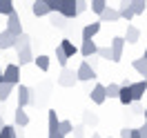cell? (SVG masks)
Masks as SVG:
<instances>
[{
    "label": "cell",
    "mask_w": 147,
    "mask_h": 138,
    "mask_svg": "<svg viewBox=\"0 0 147 138\" xmlns=\"http://www.w3.org/2000/svg\"><path fill=\"white\" fill-rule=\"evenodd\" d=\"M76 83H78V71L63 67V71L58 76V85H60V87H74Z\"/></svg>",
    "instance_id": "cell-3"
},
{
    "label": "cell",
    "mask_w": 147,
    "mask_h": 138,
    "mask_svg": "<svg viewBox=\"0 0 147 138\" xmlns=\"http://www.w3.org/2000/svg\"><path fill=\"white\" fill-rule=\"evenodd\" d=\"M31 13L38 16V18H42V16H49V13H51V7L47 5L45 0H34V5H31Z\"/></svg>",
    "instance_id": "cell-10"
},
{
    "label": "cell",
    "mask_w": 147,
    "mask_h": 138,
    "mask_svg": "<svg viewBox=\"0 0 147 138\" xmlns=\"http://www.w3.org/2000/svg\"><path fill=\"white\" fill-rule=\"evenodd\" d=\"M80 54L85 56V58H92V56L98 54V47H96V42L94 40H83V45H80Z\"/></svg>",
    "instance_id": "cell-17"
},
{
    "label": "cell",
    "mask_w": 147,
    "mask_h": 138,
    "mask_svg": "<svg viewBox=\"0 0 147 138\" xmlns=\"http://www.w3.org/2000/svg\"><path fill=\"white\" fill-rule=\"evenodd\" d=\"M13 9V0H0V16H9Z\"/></svg>",
    "instance_id": "cell-26"
},
{
    "label": "cell",
    "mask_w": 147,
    "mask_h": 138,
    "mask_svg": "<svg viewBox=\"0 0 147 138\" xmlns=\"http://www.w3.org/2000/svg\"><path fill=\"white\" fill-rule=\"evenodd\" d=\"M143 58H147V49H145V54H143Z\"/></svg>",
    "instance_id": "cell-48"
},
{
    "label": "cell",
    "mask_w": 147,
    "mask_h": 138,
    "mask_svg": "<svg viewBox=\"0 0 147 138\" xmlns=\"http://www.w3.org/2000/svg\"><path fill=\"white\" fill-rule=\"evenodd\" d=\"M2 129H5V120H2V116H0V134H2Z\"/></svg>",
    "instance_id": "cell-45"
},
{
    "label": "cell",
    "mask_w": 147,
    "mask_h": 138,
    "mask_svg": "<svg viewBox=\"0 0 147 138\" xmlns=\"http://www.w3.org/2000/svg\"><path fill=\"white\" fill-rule=\"evenodd\" d=\"M145 123H147V107H145Z\"/></svg>",
    "instance_id": "cell-47"
},
{
    "label": "cell",
    "mask_w": 147,
    "mask_h": 138,
    "mask_svg": "<svg viewBox=\"0 0 147 138\" xmlns=\"http://www.w3.org/2000/svg\"><path fill=\"white\" fill-rule=\"evenodd\" d=\"M36 65H38V69L40 71H49V56H36Z\"/></svg>",
    "instance_id": "cell-30"
},
{
    "label": "cell",
    "mask_w": 147,
    "mask_h": 138,
    "mask_svg": "<svg viewBox=\"0 0 147 138\" xmlns=\"http://www.w3.org/2000/svg\"><path fill=\"white\" fill-rule=\"evenodd\" d=\"M7 29H9L11 34H13V36H20V34H22V25H20V16L18 13H16V11H11L9 16H7Z\"/></svg>",
    "instance_id": "cell-8"
},
{
    "label": "cell",
    "mask_w": 147,
    "mask_h": 138,
    "mask_svg": "<svg viewBox=\"0 0 147 138\" xmlns=\"http://www.w3.org/2000/svg\"><path fill=\"white\" fill-rule=\"evenodd\" d=\"M131 92H134V100H140L147 92V78L138 80V83H131Z\"/></svg>",
    "instance_id": "cell-16"
},
{
    "label": "cell",
    "mask_w": 147,
    "mask_h": 138,
    "mask_svg": "<svg viewBox=\"0 0 147 138\" xmlns=\"http://www.w3.org/2000/svg\"><path fill=\"white\" fill-rule=\"evenodd\" d=\"M120 89H123V85L109 83V85H107V98H118V96H120Z\"/></svg>",
    "instance_id": "cell-29"
},
{
    "label": "cell",
    "mask_w": 147,
    "mask_h": 138,
    "mask_svg": "<svg viewBox=\"0 0 147 138\" xmlns=\"http://www.w3.org/2000/svg\"><path fill=\"white\" fill-rule=\"evenodd\" d=\"M45 2H47V5H49V2H51V0H45Z\"/></svg>",
    "instance_id": "cell-49"
},
{
    "label": "cell",
    "mask_w": 147,
    "mask_h": 138,
    "mask_svg": "<svg viewBox=\"0 0 147 138\" xmlns=\"http://www.w3.org/2000/svg\"><path fill=\"white\" fill-rule=\"evenodd\" d=\"M0 138H18V134H16V125H5Z\"/></svg>",
    "instance_id": "cell-32"
},
{
    "label": "cell",
    "mask_w": 147,
    "mask_h": 138,
    "mask_svg": "<svg viewBox=\"0 0 147 138\" xmlns=\"http://www.w3.org/2000/svg\"><path fill=\"white\" fill-rule=\"evenodd\" d=\"M98 58H114V51H111V45L109 47H98Z\"/></svg>",
    "instance_id": "cell-34"
},
{
    "label": "cell",
    "mask_w": 147,
    "mask_h": 138,
    "mask_svg": "<svg viewBox=\"0 0 147 138\" xmlns=\"http://www.w3.org/2000/svg\"><path fill=\"white\" fill-rule=\"evenodd\" d=\"M76 71H78V80H80V83H89V80H94V78H96V67H94L89 60L80 63Z\"/></svg>",
    "instance_id": "cell-1"
},
{
    "label": "cell",
    "mask_w": 147,
    "mask_h": 138,
    "mask_svg": "<svg viewBox=\"0 0 147 138\" xmlns=\"http://www.w3.org/2000/svg\"><path fill=\"white\" fill-rule=\"evenodd\" d=\"M16 96H18V107L34 105V92L29 89L27 85H18V87H16Z\"/></svg>",
    "instance_id": "cell-2"
},
{
    "label": "cell",
    "mask_w": 147,
    "mask_h": 138,
    "mask_svg": "<svg viewBox=\"0 0 147 138\" xmlns=\"http://www.w3.org/2000/svg\"><path fill=\"white\" fill-rule=\"evenodd\" d=\"M13 45H16V36L9 29H2L0 31V49H11Z\"/></svg>",
    "instance_id": "cell-12"
},
{
    "label": "cell",
    "mask_w": 147,
    "mask_h": 138,
    "mask_svg": "<svg viewBox=\"0 0 147 138\" xmlns=\"http://www.w3.org/2000/svg\"><path fill=\"white\" fill-rule=\"evenodd\" d=\"M120 138H131V129L123 127V129H120Z\"/></svg>",
    "instance_id": "cell-39"
},
{
    "label": "cell",
    "mask_w": 147,
    "mask_h": 138,
    "mask_svg": "<svg viewBox=\"0 0 147 138\" xmlns=\"http://www.w3.org/2000/svg\"><path fill=\"white\" fill-rule=\"evenodd\" d=\"M16 87H18V85H11V83H5V80H2V83H0V100L5 102L11 96V92H13Z\"/></svg>",
    "instance_id": "cell-23"
},
{
    "label": "cell",
    "mask_w": 147,
    "mask_h": 138,
    "mask_svg": "<svg viewBox=\"0 0 147 138\" xmlns=\"http://www.w3.org/2000/svg\"><path fill=\"white\" fill-rule=\"evenodd\" d=\"M123 16H120L118 9H111V7H107V9L100 13V22H116V20H120Z\"/></svg>",
    "instance_id": "cell-18"
},
{
    "label": "cell",
    "mask_w": 147,
    "mask_h": 138,
    "mask_svg": "<svg viewBox=\"0 0 147 138\" xmlns=\"http://www.w3.org/2000/svg\"><path fill=\"white\" fill-rule=\"evenodd\" d=\"M125 9H131V0H120V9L118 11H125Z\"/></svg>",
    "instance_id": "cell-38"
},
{
    "label": "cell",
    "mask_w": 147,
    "mask_h": 138,
    "mask_svg": "<svg viewBox=\"0 0 147 138\" xmlns=\"http://www.w3.org/2000/svg\"><path fill=\"white\" fill-rule=\"evenodd\" d=\"M131 114H145V109L140 107V100H134V102H131Z\"/></svg>",
    "instance_id": "cell-37"
},
{
    "label": "cell",
    "mask_w": 147,
    "mask_h": 138,
    "mask_svg": "<svg viewBox=\"0 0 147 138\" xmlns=\"http://www.w3.org/2000/svg\"><path fill=\"white\" fill-rule=\"evenodd\" d=\"M89 98H92V102H96V105H102V102L107 100V87L105 85H94L92 92H89Z\"/></svg>",
    "instance_id": "cell-5"
},
{
    "label": "cell",
    "mask_w": 147,
    "mask_h": 138,
    "mask_svg": "<svg viewBox=\"0 0 147 138\" xmlns=\"http://www.w3.org/2000/svg\"><path fill=\"white\" fill-rule=\"evenodd\" d=\"M92 138H100V136H98V134H92Z\"/></svg>",
    "instance_id": "cell-46"
},
{
    "label": "cell",
    "mask_w": 147,
    "mask_h": 138,
    "mask_svg": "<svg viewBox=\"0 0 147 138\" xmlns=\"http://www.w3.org/2000/svg\"><path fill=\"white\" fill-rule=\"evenodd\" d=\"M47 131H49V134H58V131H60V118H58L56 109L47 111Z\"/></svg>",
    "instance_id": "cell-7"
},
{
    "label": "cell",
    "mask_w": 147,
    "mask_h": 138,
    "mask_svg": "<svg viewBox=\"0 0 147 138\" xmlns=\"http://www.w3.org/2000/svg\"><path fill=\"white\" fill-rule=\"evenodd\" d=\"M31 42H34V40H31V36L22 31L20 36H16V45H13V49H16V51H20V49H27V47H31Z\"/></svg>",
    "instance_id": "cell-20"
},
{
    "label": "cell",
    "mask_w": 147,
    "mask_h": 138,
    "mask_svg": "<svg viewBox=\"0 0 147 138\" xmlns=\"http://www.w3.org/2000/svg\"><path fill=\"white\" fill-rule=\"evenodd\" d=\"M74 138H85V123L74 127Z\"/></svg>",
    "instance_id": "cell-35"
},
{
    "label": "cell",
    "mask_w": 147,
    "mask_h": 138,
    "mask_svg": "<svg viewBox=\"0 0 147 138\" xmlns=\"http://www.w3.org/2000/svg\"><path fill=\"white\" fill-rule=\"evenodd\" d=\"M125 40H127L129 45L138 42V40H140V31H138L134 25H127V31H125Z\"/></svg>",
    "instance_id": "cell-21"
},
{
    "label": "cell",
    "mask_w": 147,
    "mask_h": 138,
    "mask_svg": "<svg viewBox=\"0 0 147 138\" xmlns=\"http://www.w3.org/2000/svg\"><path fill=\"white\" fill-rule=\"evenodd\" d=\"M131 138H143V134H140V127H138V129H131Z\"/></svg>",
    "instance_id": "cell-40"
},
{
    "label": "cell",
    "mask_w": 147,
    "mask_h": 138,
    "mask_svg": "<svg viewBox=\"0 0 147 138\" xmlns=\"http://www.w3.org/2000/svg\"><path fill=\"white\" fill-rule=\"evenodd\" d=\"M98 31H100V20H98V22H87L80 34H83V40H94V36H96Z\"/></svg>",
    "instance_id": "cell-11"
},
{
    "label": "cell",
    "mask_w": 147,
    "mask_h": 138,
    "mask_svg": "<svg viewBox=\"0 0 147 138\" xmlns=\"http://www.w3.org/2000/svg\"><path fill=\"white\" fill-rule=\"evenodd\" d=\"M131 9H134V13H136V16L145 13V9H147V0H131Z\"/></svg>",
    "instance_id": "cell-27"
},
{
    "label": "cell",
    "mask_w": 147,
    "mask_h": 138,
    "mask_svg": "<svg viewBox=\"0 0 147 138\" xmlns=\"http://www.w3.org/2000/svg\"><path fill=\"white\" fill-rule=\"evenodd\" d=\"M47 138H65V134H60V131H58V134H49Z\"/></svg>",
    "instance_id": "cell-43"
},
{
    "label": "cell",
    "mask_w": 147,
    "mask_h": 138,
    "mask_svg": "<svg viewBox=\"0 0 147 138\" xmlns=\"http://www.w3.org/2000/svg\"><path fill=\"white\" fill-rule=\"evenodd\" d=\"M5 80V71H2V63H0V83Z\"/></svg>",
    "instance_id": "cell-44"
},
{
    "label": "cell",
    "mask_w": 147,
    "mask_h": 138,
    "mask_svg": "<svg viewBox=\"0 0 147 138\" xmlns=\"http://www.w3.org/2000/svg\"><path fill=\"white\" fill-rule=\"evenodd\" d=\"M67 20H69V18H65L60 11H54V13H49V22H51L56 29H65V27H67Z\"/></svg>",
    "instance_id": "cell-19"
},
{
    "label": "cell",
    "mask_w": 147,
    "mask_h": 138,
    "mask_svg": "<svg viewBox=\"0 0 147 138\" xmlns=\"http://www.w3.org/2000/svg\"><path fill=\"white\" fill-rule=\"evenodd\" d=\"M5 83L20 85V67L16 63H9L7 67H5Z\"/></svg>",
    "instance_id": "cell-4"
},
{
    "label": "cell",
    "mask_w": 147,
    "mask_h": 138,
    "mask_svg": "<svg viewBox=\"0 0 147 138\" xmlns=\"http://www.w3.org/2000/svg\"><path fill=\"white\" fill-rule=\"evenodd\" d=\"M76 7H78V13H85L89 9V2L87 0H76Z\"/></svg>",
    "instance_id": "cell-36"
},
{
    "label": "cell",
    "mask_w": 147,
    "mask_h": 138,
    "mask_svg": "<svg viewBox=\"0 0 147 138\" xmlns=\"http://www.w3.org/2000/svg\"><path fill=\"white\" fill-rule=\"evenodd\" d=\"M56 60H58V65H60V67H67V60H69V56H67V51H65L60 45L56 47Z\"/></svg>",
    "instance_id": "cell-25"
},
{
    "label": "cell",
    "mask_w": 147,
    "mask_h": 138,
    "mask_svg": "<svg viewBox=\"0 0 147 138\" xmlns=\"http://www.w3.org/2000/svg\"><path fill=\"white\" fill-rule=\"evenodd\" d=\"M29 63H36V56H34V51H31V47L20 49V51H18V65H20V67H25V65H29Z\"/></svg>",
    "instance_id": "cell-14"
},
{
    "label": "cell",
    "mask_w": 147,
    "mask_h": 138,
    "mask_svg": "<svg viewBox=\"0 0 147 138\" xmlns=\"http://www.w3.org/2000/svg\"><path fill=\"white\" fill-rule=\"evenodd\" d=\"M125 38H120V36H116V38H111V51H114V58H111V63H118L120 58H123V49H125Z\"/></svg>",
    "instance_id": "cell-6"
},
{
    "label": "cell",
    "mask_w": 147,
    "mask_h": 138,
    "mask_svg": "<svg viewBox=\"0 0 147 138\" xmlns=\"http://www.w3.org/2000/svg\"><path fill=\"white\" fill-rule=\"evenodd\" d=\"M60 13H63L65 18H76L78 16V7H76V0H63V5H60Z\"/></svg>",
    "instance_id": "cell-9"
},
{
    "label": "cell",
    "mask_w": 147,
    "mask_h": 138,
    "mask_svg": "<svg viewBox=\"0 0 147 138\" xmlns=\"http://www.w3.org/2000/svg\"><path fill=\"white\" fill-rule=\"evenodd\" d=\"M60 134H65V136L74 134V123L71 120H60Z\"/></svg>",
    "instance_id": "cell-33"
},
{
    "label": "cell",
    "mask_w": 147,
    "mask_h": 138,
    "mask_svg": "<svg viewBox=\"0 0 147 138\" xmlns=\"http://www.w3.org/2000/svg\"><path fill=\"white\" fill-rule=\"evenodd\" d=\"M131 67H134V69H136L143 78H147V58H138V60H134V63H131Z\"/></svg>",
    "instance_id": "cell-24"
},
{
    "label": "cell",
    "mask_w": 147,
    "mask_h": 138,
    "mask_svg": "<svg viewBox=\"0 0 147 138\" xmlns=\"http://www.w3.org/2000/svg\"><path fill=\"white\" fill-rule=\"evenodd\" d=\"M140 134H143V138H147V123L143 125V127H140Z\"/></svg>",
    "instance_id": "cell-42"
},
{
    "label": "cell",
    "mask_w": 147,
    "mask_h": 138,
    "mask_svg": "<svg viewBox=\"0 0 147 138\" xmlns=\"http://www.w3.org/2000/svg\"><path fill=\"white\" fill-rule=\"evenodd\" d=\"M118 100L123 102L125 107L134 102V92H131V83H125V85H123V89H120V96H118Z\"/></svg>",
    "instance_id": "cell-13"
},
{
    "label": "cell",
    "mask_w": 147,
    "mask_h": 138,
    "mask_svg": "<svg viewBox=\"0 0 147 138\" xmlns=\"http://www.w3.org/2000/svg\"><path fill=\"white\" fill-rule=\"evenodd\" d=\"M13 125H18V127H27L29 125V116L25 111V107H18L13 111Z\"/></svg>",
    "instance_id": "cell-15"
},
{
    "label": "cell",
    "mask_w": 147,
    "mask_h": 138,
    "mask_svg": "<svg viewBox=\"0 0 147 138\" xmlns=\"http://www.w3.org/2000/svg\"><path fill=\"white\" fill-rule=\"evenodd\" d=\"M60 47H63L65 51H67V56H69V58H74V56H76L78 51H80V49H78V47L74 45V42L69 40V38H63V40H60Z\"/></svg>",
    "instance_id": "cell-22"
},
{
    "label": "cell",
    "mask_w": 147,
    "mask_h": 138,
    "mask_svg": "<svg viewBox=\"0 0 147 138\" xmlns=\"http://www.w3.org/2000/svg\"><path fill=\"white\" fill-rule=\"evenodd\" d=\"M83 123H85V125L96 127V125H98V116H96V114H92V111H83Z\"/></svg>",
    "instance_id": "cell-31"
},
{
    "label": "cell",
    "mask_w": 147,
    "mask_h": 138,
    "mask_svg": "<svg viewBox=\"0 0 147 138\" xmlns=\"http://www.w3.org/2000/svg\"><path fill=\"white\" fill-rule=\"evenodd\" d=\"M96 56H98V54H96ZM96 56H92V58H87V60H89V63H92L94 67H96V65H98V58H96Z\"/></svg>",
    "instance_id": "cell-41"
},
{
    "label": "cell",
    "mask_w": 147,
    "mask_h": 138,
    "mask_svg": "<svg viewBox=\"0 0 147 138\" xmlns=\"http://www.w3.org/2000/svg\"><path fill=\"white\" fill-rule=\"evenodd\" d=\"M89 7H92L94 13H98V16H100L102 11L107 9V0H92V5H89Z\"/></svg>",
    "instance_id": "cell-28"
}]
</instances>
